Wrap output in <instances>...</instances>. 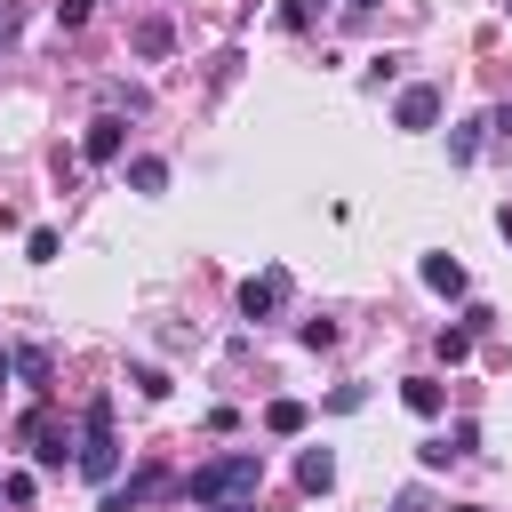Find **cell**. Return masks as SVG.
I'll return each instance as SVG.
<instances>
[{
  "mask_svg": "<svg viewBox=\"0 0 512 512\" xmlns=\"http://www.w3.org/2000/svg\"><path fill=\"white\" fill-rule=\"evenodd\" d=\"M256 488H264V456H256V448H224V456H208V464L184 480L192 504H240V496H256Z\"/></svg>",
  "mask_w": 512,
  "mask_h": 512,
  "instance_id": "1",
  "label": "cell"
},
{
  "mask_svg": "<svg viewBox=\"0 0 512 512\" xmlns=\"http://www.w3.org/2000/svg\"><path fill=\"white\" fill-rule=\"evenodd\" d=\"M88 480H104L112 488V472H120V440H112V400H88V424H80V456H72Z\"/></svg>",
  "mask_w": 512,
  "mask_h": 512,
  "instance_id": "2",
  "label": "cell"
},
{
  "mask_svg": "<svg viewBox=\"0 0 512 512\" xmlns=\"http://www.w3.org/2000/svg\"><path fill=\"white\" fill-rule=\"evenodd\" d=\"M16 440L32 448V464H72L80 448H72V432L48 416V408H24V424H16Z\"/></svg>",
  "mask_w": 512,
  "mask_h": 512,
  "instance_id": "3",
  "label": "cell"
},
{
  "mask_svg": "<svg viewBox=\"0 0 512 512\" xmlns=\"http://www.w3.org/2000/svg\"><path fill=\"white\" fill-rule=\"evenodd\" d=\"M288 288H296V280H288V264H264V272H248V280H240V312H248V320H272V312L288 304Z\"/></svg>",
  "mask_w": 512,
  "mask_h": 512,
  "instance_id": "4",
  "label": "cell"
},
{
  "mask_svg": "<svg viewBox=\"0 0 512 512\" xmlns=\"http://www.w3.org/2000/svg\"><path fill=\"white\" fill-rule=\"evenodd\" d=\"M120 152H128V120H120V112H96V120H88V136H80V160L112 168Z\"/></svg>",
  "mask_w": 512,
  "mask_h": 512,
  "instance_id": "5",
  "label": "cell"
},
{
  "mask_svg": "<svg viewBox=\"0 0 512 512\" xmlns=\"http://www.w3.org/2000/svg\"><path fill=\"white\" fill-rule=\"evenodd\" d=\"M440 104H448V96H440L432 80H408V88H400V128H432Z\"/></svg>",
  "mask_w": 512,
  "mask_h": 512,
  "instance_id": "6",
  "label": "cell"
},
{
  "mask_svg": "<svg viewBox=\"0 0 512 512\" xmlns=\"http://www.w3.org/2000/svg\"><path fill=\"white\" fill-rule=\"evenodd\" d=\"M152 488H168V472H160V464H144V472H136V480H128V488H120V480H112V488H104V512H136V504H144V496H152Z\"/></svg>",
  "mask_w": 512,
  "mask_h": 512,
  "instance_id": "7",
  "label": "cell"
},
{
  "mask_svg": "<svg viewBox=\"0 0 512 512\" xmlns=\"http://www.w3.org/2000/svg\"><path fill=\"white\" fill-rule=\"evenodd\" d=\"M296 488H304V496H328V488H336V456H328V448H304V456H296Z\"/></svg>",
  "mask_w": 512,
  "mask_h": 512,
  "instance_id": "8",
  "label": "cell"
},
{
  "mask_svg": "<svg viewBox=\"0 0 512 512\" xmlns=\"http://www.w3.org/2000/svg\"><path fill=\"white\" fill-rule=\"evenodd\" d=\"M424 288L432 296H464V264L456 256H424Z\"/></svg>",
  "mask_w": 512,
  "mask_h": 512,
  "instance_id": "9",
  "label": "cell"
},
{
  "mask_svg": "<svg viewBox=\"0 0 512 512\" xmlns=\"http://www.w3.org/2000/svg\"><path fill=\"white\" fill-rule=\"evenodd\" d=\"M16 376H24L32 392H48V376H56V360H48V344H24V352H16Z\"/></svg>",
  "mask_w": 512,
  "mask_h": 512,
  "instance_id": "10",
  "label": "cell"
},
{
  "mask_svg": "<svg viewBox=\"0 0 512 512\" xmlns=\"http://www.w3.org/2000/svg\"><path fill=\"white\" fill-rule=\"evenodd\" d=\"M400 400H408L416 416H440V400H448V392H440V376H408V384H400Z\"/></svg>",
  "mask_w": 512,
  "mask_h": 512,
  "instance_id": "11",
  "label": "cell"
},
{
  "mask_svg": "<svg viewBox=\"0 0 512 512\" xmlns=\"http://www.w3.org/2000/svg\"><path fill=\"white\" fill-rule=\"evenodd\" d=\"M128 184H136V192H160V184H168V160H160V152H136V160H128Z\"/></svg>",
  "mask_w": 512,
  "mask_h": 512,
  "instance_id": "12",
  "label": "cell"
},
{
  "mask_svg": "<svg viewBox=\"0 0 512 512\" xmlns=\"http://www.w3.org/2000/svg\"><path fill=\"white\" fill-rule=\"evenodd\" d=\"M264 432L296 440V432H304V400H272V408H264Z\"/></svg>",
  "mask_w": 512,
  "mask_h": 512,
  "instance_id": "13",
  "label": "cell"
},
{
  "mask_svg": "<svg viewBox=\"0 0 512 512\" xmlns=\"http://www.w3.org/2000/svg\"><path fill=\"white\" fill-rule=\"evenodd\" d=\"M24 256H32V264H56V256H64L56 224H32V232H24Z\"/></svg>",
  "mask_w": 512,
  "mask_h": 512,
  "instance_id": "14",
  "label": "cell"
},
{
  "mask_svg": "<svg viewBox=\"0 0 512 512\" xmlns=\"http://www.w3.org/2000/svg\"><path fill=\"white\" fill-rule=\"evenodd\" d=\"M104 104H112V112H144V104H152V96H144V88H136V80H104Z\"/></svg>",
  "mask_w": 512,
  "mask_h": 512,
  "instance_id": "15",
  "label": "cell"
},
{
  "mask_svg": "<svg viewBox=\"0 0 512 512\" xmlns=\"http://www.w3.org/2000/svg\"><path fill=\"white\" fill-rule=\"evenodd\" d=\"M472 344H480V328H472V320H464V328H440V360H464Z\"/></svg>",
  "mask_w": 512,
  "mask_h": 512,
  "instance_id": "16",
  "label": "cell"
},
{
  "mask_svg": "<svg viewBox=\"0 0 512 512\" xmlns=\"http://www.w3.org/2000/svg\"><path fill=\"white\" fill-rule=\"evenodd\" d=\"M136 56H168V24H160V16L136 24Z\"/></svg>",
  "mask_w": 512,
  "mask_h": 512,
  "instance_id": "17",
  "label": "cell"
},
{
  "mask_svg": "<svg viewBox=\"0 0 512 512\" xmlns=\"http://www.w3.org/2000/svg\"><path fill=\"white\" fill-rule=\"evenodd\" d=\"M480 128H488V120H464V128L448 136V160H472V152H480Z\"/></svg>",
  "mask_w": 512,
  "mask_h": 512,
  "instance_id": "18",
  "label": "cell"
},
{
  "mask_svg": "<svg viewBox=\"0 0 512 512\" xmlns=\"http://www.w3.org/2000/svg\"><path fill=\"white\" fill-rule=\"evenodd\" d=\"M128 384H136L144 400H168V376H160V368H128Z\"/></svg>",
  "mask_w": 512,
  "mask_h": 512,
  "instance_id": "19",
  "label": "cell"
},
{
  "mask_svg": "<svg viewBox=\"0 0 512 512\" xmlns=\"http://www.w3.org/2000/svg\"><path fill=\"white\" fill-rule=\"evenodd\" d=\"M88 8H96V0H56V32H80V24H88Z\"/></svg>",
  "mask_w": 512,
  "mask_h": 512,
  "instance_id": "20",
  "label": "cell"
},
{
  "mask_svg": "<svg viewBox=\"0 0 512 512\" xmlns=\"http://www.w3.org/2000/svg\"><path fill=\"white\" fill-rule=\"evenodd\" d=\"M400 80V56H368V88H392Z\"/></svg>",
  "mask_w": 512,
  "mask_h": 512,
  "instance_id": "21",
  "label": "cell"
},
{
  "mask_svg": "<svg viewBox=\"0 0 512 512\" xmlns=\"http://www.w3.org/2000/svg\"><path fill=\"white\" fill-rule=\"evenodd\" d=\"M16 24H24V16H16V0H0V56H8V40H16Z\"/></svg>",
  "mask_w": 512,
  "mask_h": 512,
  "instance_id": "22",
  "label": "cell"
},
{
  "mask_svg": "<svg viewBox=\"0 0 512 512\" xmlns=\"http://www.w3.org/2000/svg\"><path fill=\"white\" fill-rule=\"evenodd\" d=\"M488 128H496V136L512 144V104H496V120H488Z\"/></svg>",
  "mask_w": 512,
  "mask_h": 512,
  "instance_id": "23",
  "label": "cell"
},
{
  "mask_svg": "<svg viewBox=\"0 0 512 512\" xmlns=\"http://www.w3.org/2000/svg\"><path fill=\"white\" fill-rule=\"evenodd\" d=\"M392 512H424V488H408V496H400V504H392Z\"/></svg>",
  "mask_w": 512,
  "mask_h": 512,
  "instance_id": "24",
  "label": "cell"
},
{
  "mask_svg": "<svg viewBox=\"0 0 512 512\" xmlns=\"http://www.w3.org/2000/svg\"><path fill=\"white\" fill-rule=\"evenodd\" d=\"M368 8H376V0H344V16H352V24H360V16H368Z\"/></svg>",
  "mask_w": 512,
  "mask_h": 512,
  "instance_id": "25",
  "label": "cell"
},
{
  "mask_svg": "<svg viewBox=\"0 0 512 512\" xmlns=\"http://www.w3.org/2000/svg\"><path fill=\"white\" fill-rule=\"evenodd\" d=\"M496 232H504V240H512V200H504V208H496Z\"/></svg>",
  "mask_w": 512,
  "mask_h": 512,
  "instance_id": "26",
  "label": "cell"
},
{
  "mask_svg": "<svg viewBox=\"0 0 512 512\" xmlns=\"http://www.w3.org/2000/svg\"><path fill=\"white\" fill-rule=\"evenodd\" d=\"M208 512H256V496H240V504H208Z\"/></svg>",
  "mask_w": 512,
  "mask_h": 512,
  "instance_id": "27",
  "label": "cell"
},
{
  "mask_svg": "<svg viewBox=\"0 0 512 512\" xmlns=\"http://www.w3.org/2000/svg\"><path fill=\"white\" fill-rule=\"evenodd\" d=\"M8 376H16V352H0V384H8Z\"/></svg>",
  "mask_w": 512,
  "mask_h": 512,
  "instance_id": "28",
  "label": "cell"
},
{
  "mask_svg": "<svg viewBox=\"0 0 512 512\" xmlns=\"http://www.w3.org/2000/svg\"><path fill=\"white\" fill-rule=\"evenodd\" d=\"M304 8H328V0H304Z\"/></svg>",
  "mask_w": 512,
  "mask_h": 512,
  "instance_id": "29",
  "label": "cell"
},
{
  "mask_svg": "<svg viewBox=\"0 0 512 512\" xmlns=\"http://www.w3.org/2000/svg\"><path fill=\"white\" fill-rule=\"evenodd\" d=\"M456 512H480V504H456Z\"/></svg>",
  "mask_w": 512,
  "mask_h": 512,
  "instance_id": "30",
  "label": "cell"
},
{
  "mask_svg": "<svg viewBox=\"0 0 512 512\" xmlns=\"http://www.w3.org/2000/svg\"><path fill=\"white\" fill-rule=\"evenodd\" d=\"M504 16H512V0H504Z\"/></svg>",
  "mask_w": 512,
  "mask_h": 512,
  "instance_id": "31",
  "label": "cell"
}]
</instances>
